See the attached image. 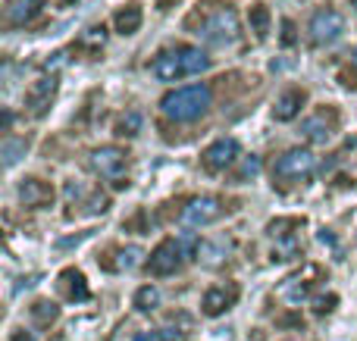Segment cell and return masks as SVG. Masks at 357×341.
Returning <instances> with one entry per match:
<instances>
[{
	"mask_svg": "<svg viewBox=\"0 0 357 341\" xmlns=\"http://www.w3.org/2000/svg\"><path fill=\"white\" fill-rule=\"evenodd\" d=\"M191 25H195V35L204 38L207 44H235L241 35V22H238V13L232 10V6H207V10L195 13L191 16Z\"/></svg>",
	"mask_w": 357,
	"mask_h": 341,
	"instance_id": "obj_1",
	"label": "cell"
},
{
	"mask_svg": "<svg viewBox=\"0 0 357 341\" xmlns=\"http://www.w3.org/2000/svg\"><path fill=\"white\" fill-rule=\"evenodd\" d=\"M210 100H213L210 85H185L169 91L160 100V110L163 116L176 119V122H195V119H201L210 110Z\"/></svg>",
	"mask_w": 357,
	"mask_h": 341,
	"instance_id": "obj_2",
	"label": "cell"
},
{
	"mask_svg": "<svg viewBox=\"0 0 357 341\" xmlns=\"http://www.w3.org/2000/svg\"><path fill=\"white\" fill-rule=\"evenodd\" d=\"M317 169V157L307 148H291L273 163V182L279 185H295V182L310 179Z\"/></svg>",
	"mask_w": 357,
	"mask_h": 341,
	"instance_id": "obj_3",
	"label": "cell"
},
{
	"mask_svg": "<svg viewBox=\"0 0 357 341\" xmlns=\"http://www.w3.org/2000/svg\"><path fill=\"white\" fill-rule=\"evenodd\" d=\"M226 216V204L222 198H213V194H201V198H191L188 204L182 207V223L191 225V229H204V225H213Z\"/></svg>",
	"mask_w": 357,
	"mask_h": 341,
	"instance_id": "obj_4",
	"label": "cell"
},
{
	"mask_svg": "<svg viewBox=\"0 0 357 341\" xmlns=\"http://www.w3.org/2000/svg\"><path fill=\"white\" fill-rule=\"evenodd\" d=\"M129 163V154L116 144H107V148H98L91 154V169L100 175V179H110L113 188H126L129 179H123V169Z\"/></svg>",
	"mask_w": 357,
	"mask_h": 341,
	"instance_id": "obj_5",
	"label": "cell"
},
{
	"mask_svg": "<svg viewBox=\"0 0 357 341\" xmlns=\"http://www.w3.org/2000/svg\"><path fill=\"white\" fill-rule=\"evenodd\" d=\"M310 41L317 44V47H326V44H335L342 38V31H345V16H342L339 10H333V6H320V10L310 16Z\"/></svg>",
	"mask_w": 357,
	"mask_h": 341,
	"instance_id": "obj_6",
	"label": "cell"
},
{
	"mask_svg": "<svg viewBox=\"0 0 357 341\" xmlns=\"http://www.w3.org/2000/svg\"><path fill=\"white\" fill-rule=\"evenodd\" d=\"M182 260H185L182 241H176V238H167V241H160L154 251H151L148 273L151 276H173L176 269L182 267Z\"/></svg>",
	"mask_w": 357,
	"mask_h": 341,
	"instance_id": "obj_7",
	"label": "cell"
},
{
	"mask_svg": "<svg viewBox=\"0 0 357 341\" xmlns=\"http://www.w3.org/2000/svg\"><path fill=\"white\" fill-rule=\"evenodd\" d=\"M238 154H241V144L235 141V138H220V141H213L201 154V166L207 169V173H226L229 166H235Z\"/></svg>",
	"mask_w": 357,
	"mask_h": 341,
	"instance_id": "obj_8",
	"label": "cell"
},
{
	"mask_svg": "<svg viewBox=\"0 0 357 341\" xmlns=\"http://www.w3.org/2000/svg\"><path fill=\"white\" fill-rule=\"evenodd\" d=\"M56 88H60L56 75H41L38 81H31V88L25 91V106L31 110V116H44L50 110V104L56 97Z\"/></svg>",
	"mask_w": 357,
	"mask_h": 341,
	"instance_id": "obj_9",
	"label": "cell"
},
{
	"mask_svg": "<svg viewBox=\"0 0 357 341\" xmlns=\"http://www.w3.org/2000/svg\"><path fill=\"white\" fill-rule=\"evenodd\" d=\"M335 129H339V113L335 110H320L301 122V135L314 144H326Z\"/></svg>",
	"mask_w": 357,
	"mask_h": 341,
	"instance_id": "obj_10",
	"label": "cell"
},
{
	"mask_svg": "<svg viewBox=\"0 0 357 341\" xmlns=\"http://www.w3.org/2000/svg\"><path fill=\"white\" fill-rule=\"evenodd\" d=\"M235 301H238V288L235 285H213V288H207V294H204L201 310L207 313V317H220V313H226Z\"/></svg>",
	"mask_w": 357,
	"mask_h": 341,
	"instance_id": "obj_11",
	"label": "cell"
},
{
	"mask_svg": "<svg viewBox=\"0 0 357 341\" xmlns=\"http://www.w3.org/2000/svg\"><path fill=\"white\" fill-rule=\"evenodd\" d=\"M154 75L160 81H178V79H185V63H182V50H178V44L173 50H163V54H157V60H154Z\"/></svg>",
	"mask_w": 357,
	"mask_h": 341,
	"instance_id": "obj_12",
	"label": "cell"
},
{
	"mask_svg": "<svg viewBox=\"0 0 357 341\" xmlns=\"http://www.w3.org/2000/svg\"><path fill=\"white\" fill-rule=\"evenodd\" d=\"M16 191H19L22 207H47L50 200H54V188L44 179H22Z\"/></svg>",
	"mask_w": 357,
	"mask_h": 341,
	"instance_id": "obj_13",
	"label": "cell"
},
{
	"mask_svg": "<svg viewBox=\"0 0 357 341\" xmlns=\"http://www.w3.org/2000/svg\"><path fill=\"white\" fill-rule=\"evenodd\" d=\"M307 104V94L301 91V88H289V91H282L276 97V106H273V116L279 119V122H291V119L301 113V106Z\"/></svg>",
	"mask_w": 357,
	"mask_h": 341,
	"instance_id": "obj_14",
	"label": "cell"
},
{
	"mask_svg": "<svg viewBox=\"0 0 357 341\" xmlns=\"http://www.w3.org/2000/svg\"><path fill=\"white\" fill-rule=\"evenodd\" d=\"M307 279H320V269H317V267H304V276L301 273L291 276V279L282 285V298L291 301V304H301V301L310 294V288H314V282H307Z\"/></svg>",
	"mask_w": 357,
	"mask_h": 341,
	"instance_id": "obj_15",
	"label": "cell"
},
{
	"mask_svg": "<svg viewBox=\"0 0 357 341\" xmlns=\"http://www.w3.org/2000/svg\"><path fill=\"white\" fill-rule=\"evenodd\" d=\"M60 292H63V298L66 301H88L91 298V292H88V285H85V276L79 273V269H66V273H60Z\"/></svg>",
	"mask_w": 357,
	"mask_h": 341,
	"instance_id": "obj_16",
	"label": "cell"
},
{
	"mask_svg": "<svg viewBox=\"0 0 357 341\" xmlns=\"http://www.w3.org/2000/svg\"><path fill=\"white\" fill-rule=\"evenodd\" d=\"M142 22H144V13H142V6L138 3L123 6V10L113 16V25H116L119 35H135V31L142 29Z\"/></svg>",
	"mask_w": 357,
	"mask_h": 341,
	"instance_id": "obj_17",
	"label": "cell"
},
{
	"mask_svg": "<svg viewBox=\"0 0 357 341\" xmlns=\"http://www.w3.org/2000/svg\"><path fill=\"white\" fill-rule=\"evenodd\" d=\"M38 13H41V3H38V0H16V3L6 6V22L10 25H29Z\"/></svg>",
	"mask_w": 357,
	"mask_h": 341,
	"instance_id": "obj_18",
	"label": "cell"
},
{
	"mask_svg": "<svg viewBox=\"0 0 357 341\" xmlns=\"http://www.w3.org/2000/svg\"><path fill=\"white\" fill-rule=\"evenodd\" d=\"M113 257H116V260H107L104 267L107 269H113V273H126V269H135L138 263H142V248H135V244H132V248H116L113 251Z\"/></svg>",
	"mask_w": 357,
	"mask_h": 341,
	"instance_id": "obj_19",
	"label": "cell"
},
{
	"mask_svg": "<svg viewBox=\"0 0 357 341\" xmlns=\"http://www.w3.org/2000/svg\"><path fill=\"white\" fill-rule=\"evenodd\" d=\"M138 132H142V113L129 110V113H123V116L116 119V135L119 138H135Z\"/></svg>",
	"mask_w": 357,
	"mask_h": 341,
	"instance_id": "obj_20",
	"label": "cell"
},
{
	"mask_svg": "<svg viewBox=\"0 0 357 341\" xmlns=\"http://www.w3.org/2000/svg\"><path fill=\"white\" fill-rule=\"evenodd\" d=\"M135 307L142 313H151V310H157L160 307V292H157L154 285H142L135 292Z\"/></svg>",
	"mask_w": 357,
	"mask_h": 341,
	"instance_id": "obj_21",
	"label": "cell"
},
{
	"mask_svg": "<svg viewBox=\"0 0 357 341\" xmlns=\"http://www.w3.org/2000/svg\"><path fill=\"white\" fill-rule=\"evenodd\" d=\"M251 31L257 38H266V31H270V10H266L264 3L251 6Z\"/></svg>",
	"mask_w": 357,
	"mask_h": 341,
	"instance_id": "obj_22",
	"label": "cell"
},
{
	"mask_svg": "<svg viewBox=\"0 0 357 341\" xmlns=\"http://www.w3.org/2000/svg\"><path fill=\"white\" fill-rule=\"evenodd\" d=\"M260 166H264V163H260V157H245V160H241V166H238V173H235V182H248V179H254V175L260 173Z\"/></svg>",
	"mask_w": 357,
	"mask_h": 341,
	"instance_id": "obj_23",
	"label": "cell"
},
{
	"mask_svg": "<svg viewBox=\"0 0 357 341\" xmlns=\"http://www.w3.org/2000/svg\"><path fill=\"white\" fill-rule=\"evenodd\" d=\"M19 154H25V141H13V138H6L3 141V166H16Z\"/></svg>",
	"mask_w": 357,
	"mask_h": 341,
	"instance_id": "obj_24",
	"label": "cell"
},
{
	"mask_svg": "<svg viewBox=\"0 0 357 341\" xmlns=\"http://www.w3.org/2000/svg\"><path fill=\"white\" fill-rule=\"evenodd\" d=\"M31 317H35L38 323H44V326L54 323L56 319V304H50V301H38V304L31 307Z\"/></svg>",
	"mask_w": 357,
	"mask_h": 341,
	"instance_id": "obj_25",
	"label": "cell"
},
{
	"mask_svg": "<svg viewBox=\"0 0 357 341\" xmlns=\"http://www.w3.org/2000/svg\"><path fill=\"white\" fill-rule=\"evenodd\" d=\"M82 41H85L88 47H98V44L104 47V41H107V29H104V25H94V29H88V31H85V38H82Z\"/></svg>",
	"mask_w": 357,
	"mask_h": 341,
	"instance_id": "obj_26",
	"label": "cell"
},
{
	"mask_svg": "<svg viewBox=\"0 0 357 341\" xmlns=\"http://www.w3.org/2000/svg\"><path fill=\"white\" fill-rule=\"evenodd\" d=\"M333 304H335V294H329V298H317L314 301V310L317 313H329V310H333Z\"/></svg>",
	"mask_w": 357,
	"mask_h": 341,
	"instance_id": "obj_27",
	"label": "cell"
},
{
	"mask_svg": "<svg viewBox=\"0 0 357 341\" xmlns=\"http://www.w3.org/2000/svg\"><path fill=\"white\" fill-rule=\"evenodd\" d=\"M282 44H295V25H291V19L282 22Z\"/></svg>",
	"mask_w": 357,
	"mask_h": 341,
	"instance_id": "obj_28",
	"label": "cell"
},
{
	"mask_svg": "<svg viewBox=\"0 0 357 341\" xmlns=\"http://www.w3.org/2000/svg\"><path fill=\"white\" fill-rule=\"evenodd\" d=\"M107 207H110V200H107L104 194H94L91 198V213H104Z\"/></svg>",
	"mask_w": 357,
	"mask_h": 341,
	"instance_id": "obj_29",
	"label": "cell"
},
{
	"mask_svg": "<svg viewBox=\"0 0 357 341\" xmlns=\"http://www.w3.org/2000/svg\"><path fill=\"white\" fill-rule=\"evenodd\" d=\"M157 335H160V341H178V332H173V329H160Z\"/></svg>",
	"mask_w": 357,
	"mask_h": 341,
	"instance_id": "obj_30",
	"label": "cell"
},
{
	"mask_svg": "<svg viewBox=\"0 0 357 341\" xmlns=\"http://www.w3.org/2000/svg\"><path fill=\"white\" fill-rule=\"evenodd\" d=\"M10 341H31V332L19 329V332H13V338H10Z\"/></svg>",
	"mask_w": 357,
	"mask_h": 341,
	"instance_id": "obj_31",
	"label": "cell"
},
{
	"mask_svg": "<svg viewBox=\"0 0 357 341\" xmlns=\"http://www.w3.org/2000/svg\"><path fill=\"white\" fill-rule=\"evenodd\" d=\"M135 341H160L157 332H142V335H135Z\"/></svg>",
	"mask_w": 357,
	"mask_h": 341,
	"instance_id": "obj_32",
	"label": "cell"
},
{
	"mask_svg": "<svg viewBox=\"0 0 357 341\" xmlns=\"http://www.w3.org/2000/svg\"><path fill=\"white\" fill-rule=\"evenodd\" d=\"M351 69L357 72V47H354V54H351Z\"/></svg>",
	"mask_w": 357,
	"mask_h": 341,
	"instance_id": "obj_33",
	"label": "cell"
},
{
	"mask_svg": "<svg viewBox=\"0 0 357 341\" xmlns=\"http://www.w3.org/2000/svg\"><path fill=\"white\" fill-rule=\"evenodd\" d=\"M351 6H354V13H357V0H351Z\"/></svg>",
	"mask_w": 357,
	"mask_h": 341,
	"instance_id": "obj_34",
	"label": "cell"
}]
</instances>
